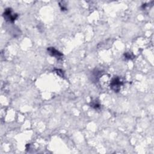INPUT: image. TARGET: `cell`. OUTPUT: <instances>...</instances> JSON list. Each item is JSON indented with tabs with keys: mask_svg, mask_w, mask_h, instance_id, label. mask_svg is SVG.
Returning a JSON list of instances; mask_svg holds the SVG:
<instances>
[{
	"mask_svg": "<svg viewBox=\"0 0 154 154\" xmlns=\"http://www.w3.org/2000/svg\"><path fill=\"white\" fill-rule=\"evenodd\" d=\"M124 57H125V59H128V60L133 59V55H132V54H131L130 53H125L124 54Z\"/></svg>",
	"mask_w": 154,
	"mask_h": 154,
	"instance_id": "52a82bcc",
	"label": "cell"
},
{
	"mask_svg": "<svg viewBox=\"0 0 154 154\" xmlns=\"http://www.w3.org/2000/svg\"><path fill=\"white\" fill-rule=\"evenodd\" d=\"M47 51H48L49 55L53 57H55L57 59H61L63 57V55L60 52L57 50L54 47H49L47 49Z\"/></svg>",
	"mask_w": 154,
	"mask_h": 154,
	"instance_id": "3957f363",
	"label": "cell"
},
{
	"mask_svg": "<svg viewBox=\"0 0 154 154\" xmlns=\"http://www.w3.org/2000/svg\"><path fill=\"white\" fill-rule=\"evenodd\" d=\"M3 16L6 21L12 23L15 22L18 18V15L17 13H13L12 9L11 8H7L4 10Z\"/></svg>",
	"mask_w": 154,
	"mask_h": 154,
	"instance_id": "6da1fadb",
	"label": "cell"
},
{
	"mask_svg": "<svg viewBox=\"0 0 154 154\" xmlns=\"http://www.w3.org/2000/svg\"><path fill=\"white\" fill-rule=\"evenodd\" d=\"M124 84V83L121 81L119 77H114L113 78L110 83V88L114 92H119L120 90V88Z\"/></svg>",
	"mask_w": 154,
	"mask_h": 154,
	"instance_id": "7a4b0ae2",
	"label": "cell"
},
{
	"mask_svg": "<svg viewBox=\"0 0 154 154\" xmlns=\"http://www.w3.org/2000/svg\"><path fill=\"white\" fill-rule=\"evenodd\" d=\"M54 71H55V73H56L59 76L62 77V78L63 77H64V73H63V71L62 70L59 69H55Z\"/></svg>",
	"mask_w": 154,
	"mask_h": 154,
	"instance_id": "8992f818",
	"label": "cell"
},
{
	"mask_svg": "<svg viewBox=\"0 0 154 154\" xmlns=\"http://www.w3.org/2000/svg\"><path fill=\"white\" fill-rule=\"evenodd\" d=\"M90 106H91V107H92L93 108L95 109V110H98V109L100 108V107H101L100 104H99V102L96 100L93 101L91 102Z\"/></svg>",
	"mask_w": 154,
	"mask_h": 154,
	"instance_id": "277c9868",
	"label": "cell"
},
{
	"mask_svg": "<svg viewBox=\"0 0 154 154\" xmlns=\"http://www.w3.org/2000/svg\"><path fill=\"white\" fill-rule=\"evenodd\" d=\"M59 6H60V9L62 11H66L67 10V5L65 4V1H61L60 3H59Z\"/></svg>",
	"mask_w": 154,
	"mask_h": 154,
	"instance_id": "5b68a950",
	"label": "cell"
}]
</instances>
